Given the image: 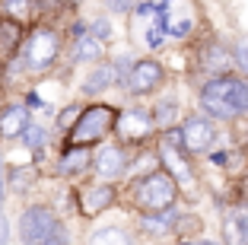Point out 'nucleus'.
Segmentation results:
<instances>
[{
	"label": "nucleus",
	"mask_w": 248,
	"mask_h": 245,
	"mask_svg": "<svg viewBox=\"0 0 248 245\" xmlns=\"http://www.w3.org/2000/svg\"><path fill=\"white\" fill-rule=\"evenodd\" d=\"M201 108L219 121H235L248 115V83L239 77H213L201 89Z\"/></svg>",
	"instance_id": "1"
},
{
	"label": "nucleus",
	"mask_w": 248,
	"mask_h": 245,
	"mask_svg": "<svg viewBox=\"0 0 248 245\" xmlns=\"http://www.w3.org/2000/svg\"><path fill=\"white\" fill-rule=\"evenodd\" d=\"M22 245H67V229L61 226L58 213L45 204H32L19 216Z\"/></svg>",
	"instance_id": "2"
},
{
	"label": "nucleus",
	"mask_w": 248,
	"mask_h": 245,
	"mask_svg": "<svg viewBox=\"0 0 248 245\" xmlns=\"http://www.w3.org/2000/svg\"><path fill=\"white\" fill-rule=\"evenodd\" d=\"M115 128V108L111 105H102V102H95V105H86L80 108V115L77 121L70 124V134H67V147H93Z\"/></svg>",
	"instance_id": "3"
},
{
	"label": "nucleus",
	"mask_w": 248,
	"mask_h": 245,
	"mask_svg": "<svg viewBox=\"0 0 248 245\" xmlns=\"http://www.w3.org/2000/svg\"><path fill=\"white\" fill-rule=\"evenodd\" d=\"M61 54V35L48 26H38L19 45V64L29 73H45Z\"/></svg>",
	"instance_id": "4"
},
{
	"label": "nucleus",
	"mask_w": 248,
	"mask_h": 245,
	"mask_svg": "<svg viewBox=\"0 0 248 245\" xmlns=\"http://www.w3.org/2000/svg\"><path fill=\"white\" fill-rule=\"evenodd\" d=\"M178 201V185L172 181L169 172H150L137 188H134V204L143 213H162L172 210Z\"/></svg>",
	"instance_id": "5"
},
{
	"label": "nucleus",
	"mask_w": 248,
	"mask_h": 245,
	"mask_svg": "<svg viewBox=\"0 0 248 245\" xmlns=\"http://www.w3.org/2000/svg\"><path fill=\"white\" fill-rule=\"evenodd\" d=\"M153 115L146 112V108H124L121 115H115V131L118 137L127 140V144H140V140H146L150 134H153Z\"/></svg>",
	"instance_id": "6"
},
{
	"label": "nucleus",
	"mask_w": 248,
	"mask_h": 245,
	"mask_svg": "<svg viewBox=\"0 0 248 245\" xmlns=\"http://www.w3.org/2000/svg\"><path fill=\"white\" fill-rule=\"evenodd\" d=\"M162 64L153 58H143L131 67V73H124V83H127V93L131 96H150L153 89H159L162 83Z\"/></svg>",
	"instance_id": "7"
},
{
	"label": "nucleus",
	"mask_w": 248,
	"mask_h": 245,
	"mask_svg": "<svg viewBox=\"0 0 248 245\" xmlns=\"http://www.w3.org/2000/svg\"><path fill=\"white\" fill-rule=\"evenodd\" d=\"M178 137H182V150L185 153H207L213 147V140H217V128H213L207 118L191 115L188 121L182 124Z\"/></svg>",
	"instance_id": "8"
},
{
	"label": "nucleus",
	"mask_w": 248,
	"mask_h": 245,
	"mask_svg": "<svg viewBox=\"0 0 248 245\" xmlns=\"http://www.w3.org/2000/svg\"><path fill=\"white\" fill-rule=\"evenodd\" d=\"M93 166H95V172H99V179L115 181V179H121V175L127 172V153H124V147L108 144V147H102V150L95 153Z\"/></svg>",
	"instance_id": "9"
},
{
	"label": "nucleus",
	"mask_w": 248,
	"mask_h": 245,
	"mask_svg": "<svg viewBox=\"0 0 248 245\" xmlns=\"http://www.w3.org/2000/svg\"><path fill=\"white\" fill-rule=\"evenodd\" d=\"M22 38H26L22 22L13 19V16H0V64H10L19 54Z\"/></svg>",
	"instance_id": "10"
},
{
	"label": "nucleus",
	"mask_w": 248,
	"mask_h": 245,
	"mask_svg": "<svg viewBox=\"0 0 248 245\" xmlns=\"http://www.w3.org/2000/svg\"><path fill=\"white\" fill-rule=\"evenodd\" d=\"M115 201H118V191L108 185V181H105V185H93L89 191H83V197H80V213L83 216H99Z\"/></svg>",
	"instance_id": "11"
},
{
	"label": "nucleus",
	"mask_w": 248,
	"mask_h": 245,
	"mask_svg": "<svg viewBox=\"0 0 248 245\" xmlns=\"http://www.w3.org/2000/svg\"><path fill=\"white\" fill-rule=\"evenodd\" d=\"M162 163H166V172L172 175L175 185H185V188H194V172H191L188 159H185V150L182 147H162Z\"/></svg>",
	"instance_id": "12"
},
{
	"label": "nucleus",
	"mask_w": 248,
	"mask_h": 245,
	"mask_svg": "<svg viewBox=\"0 0 248 245\" xmlns=\"http://www.w3.org/2000/svg\"><path fill=\"white\" fill-rule=\"evenodd\" d=\"M29 124H32V115H29L26 105H7L0 112V137L13 140V137H19Z\"/></svg>",
	"instance_id": "13"
},
{
	"label": "nucleus",
	"mask_w": 248,
	"mask_h": 245,
	"mask_svg": "<svg viewBox=\"0 0 248 245\" xmlns=\"http://www.w3.org/2000/svg\"><path fill=\"white\" fill-rule=\"evenodd\" d=\"M89 163H93L89 147H67L64 156H61V163H58V172L67 175V179H73V175H83V172H86Z\"/></svg>",
	"instance_id": "14"
},
{
	"label": "nucleus",
	"mask_w": 248,
	"mask_h": 245,
	"mask_svg": "<svg viewBox=\"0 0 248 245\" xmlns=\"http://www.w3.org/2000/svg\"><path fill=\"white\" fill-rule=\"evenodd\" d=\"M115 83V64H99L93 73L86 77V83H83V93L86 96H99L105 93V89Z\"/></svg>",
	"instance_id": "15"
},
{
	"label": "nucleus",
	"mask_w": 248,
	"mask_h": 245,
	"mask_svg": "<svg viewBox=\"0 0 248 245\" xmlns=\"http://www.w3.org/2000/svg\"><path fill=\"white\" fill-rule=\"evenodd\" d=\"M232 67V54H229L223 45H210L204 48V70L207 73H226Z\"/></svg>",
	"instance_id": "16"
},
{
	"label": "nucleus",
	"mask_w": 248,
	"mask_h": 245,
	"mask_svg": "<svg viewBox=\"0 0 248 245\" xmlns=\"http://www.w3.org/2000/svg\"><path fill=\"white\" fill-rule=\"evenodd\" d=\"M140 226L153 236H166L169 229H175V213L162 210V213H140Z\"/></svg>",
	"instance_id": "17"
},
{
	"label": "nucleus",
	"mask_w": 248,
	"mask_h": 245,
	"mask_svg": "<svg viewBox=\"0 0 248 245\" xmlns=\"http://www.w3.org/2000/svg\"><path fill=\"white\" fill-rule=\"evenodd\" d=\"M102 58V42L95 35H80L77 45H73V61L83 64V61H99Z\"/></svg>",
	"instance_id": "18"
},
{
	"label": "nucleus",
	"mask_w": 248,
	"mask_h": 245,
	"mask_svg": "<svg viewBox=\"0 0 248 245\" xmlns=\"http://www.w3.org/2000/svg\"><path fill=\"white\" fill-rule=\"evenodd\" d=\"M89 245H134V239L121 226H102L89 236Z\"/></svg>",
	"instance_id": "19"
},
{
	"label": "nucleus",
	"mask_w": 248,
	"mask_h": 245,
	"mask_svg": "<svg viewBox=\"0 0 248 245\" xmlns=\"http://www.w3.org/2000/svg\"><path fill=\"white\" fill-rule=\"evenodd\" d=\"M175 118H178V102L175 99H162L153 112V124H159V128H172Z\"/></svg>",
	"instance_id": "20"
},
{
	"label": "nucleus",
	"mask_w": 248,
	"mask_h": 245,
	"mask_svg": "<svg viewBox=\"0 0 248 245\" xmlns=\"http://www.w3.org/2000/svg\"><path fill=\"white\" fill-rule=\"evenodd\" d=\"M19 137H22V144H26V150H35V153H38L45 144H48V131H45L42 124H35V121H32L29 128H26V131L19 134Z\"/></svg>",
	"instance_id": "21"
},
{
	"label": "nucleus",
	"mask_w": 248,
	"mask_h": 245,
	"mask_svg": "<svg viewBox=\"0 0 248 245\" xmlns=\"http://www.w3.org/2000/svg\"><path fill=\"white\" fill-rule=\"evenodd\" d=\"M42 0H3V10H7V16H13V19H26V16H32V10L38 7Z\"/></svg>",
	"instance_id": "22"
},
{
	"label": "nucleus",
	"mask_w": 248,
	"mask_h": 245,
	"mask_svg": "<svg viewBox=\"0 0 248 245\" xmlns=\"http://www.w3.org/2000/svg\"><path fill=\"white\" fill-rule=\"evenodd\" d=\"M223 236H226V242H229V245H248V242H245V232H242V226L235 223V216H232V213L226 216V226H223Z\"/></svg>",
	"instance_id": "23"
},
{
	"label": "nucleus",
	"mask_w": 248,
	"mask_h": 245,
	"mask_svg": "<svg viewBox=\"0 0 248 245\" xmlns=\"http://www.w3.org/2000/svg\"><path fill=\"white\" fill-rule=\"evenodd\" d=\"M10 185H13V191L29 188L32 185V169H13V172H10Z\"/></svg>",
	"instance_id": "24"
},
{
	"label": "nucleus",
	"mask_w": 248,
	"mask_h": 245,
	"mask_svg": "<svg viewBox=\"0 0 248 245\" xmlns=\"http://www.w3.org/2000/svg\"><path fill=\"white\" fill-rule=\"evenodd\" d=\"M77 115H80V105H67L58 115V128H70V124L77 121Z\"/></svg>",
	"instance_id": "25"
},
{
	"label": "nucleus",
	"mask_w": 248,
	"mask_h": 245,
	"mask_svg": "<svg viewBox=\"0 0 248 245\" xmlns=\"http://www.w3.org/2000/svg\"><path fill=\"white\" fill-rule=\"evenodd\" d=\"M232 216H235V223L242 226V232H245V242H248V204H239V207L232 210Z\"/></svg>",
	"instance_id": "26"
},
{
	"label": "nucleus",
	"mask_w": 248,
	"mask_h": 245,
	"mask_svg": "<svg viewBox=\"0 0 248 245\" xmlns=\"http://www.w3.org/2000/svg\"><path fill=\"white\" fill-rule=\"evenodd\" d=\"M191 29H194V22H191V19H178L175 26H169V35H175V38H182V35H188Z\"/></svg>",
	"instance_id": "27"
},
{
	"label": "nucleus",
	"mask_w": 248,
	"mask_h": 245,
	"mask_svg": "<svg viewBox=\"0 0 248 245\" xmlns=\"http://www.w3.org/2000/svg\"><path fill=\"white\" fill-rule=\"evenodd\" d=\"M105 7L111 13H127V10H134V0H105Z\"/></svg>",
	"instance_id": "28"
},
{
	"label": "nucleus",
	"mask_w": 248,
	"mask_h": 245,
	"mask_svg": "<svg viewBox=\"0 0 248 245\" xmlns=\"http://www.w3.org/2000/svg\"><path fill=\"white\" fill-rule=\"evenodd\" d=\"M89 35H95L99 42H102V38L108 35V22H105V19H95V22H93V32H89Z\"/></svg>",
	"instance_id": "29"
},
{
	"label": "nucleus",
	"mask_w": 248,
	"mask_h": 245,
	"mask_svg": "<svg viewBox=\"0 0 248 245\" xmlns=\"http://www.w3.org/2000/svg\"><path fill=\"white\" fill-rule=\"evenodd\" d=\"M235 61L248 70V42H239V48H235Z\"/></svg>",
	"instance_id": "30"
},
{
	"label": "nucleus",
	"mask_w": 248,
	"mask_h": 245,
	"mask_svg": "<svg viewBox=\"0 0 248 245\" xmlns=\"http://www.w3.org/2000/svg\"><path fill=\"white\" fill-rule=\"evenodd\" d=\"M7 242H10V223L3 216V210H0V245H7Z\"/></svg>",
	"instance_id": "31"
},
{
	"label": "nucleus",
	"mask_w": 248,
	"mask_h": 245,
	"mask_svg": "<svg viewBox=\"0 0 248 245\" xmlns=\"http://www.w3.org/2000/svg\"><path fill=\"white\" fill-rule=\"evenodd\" d=\"M162 38H166V32H159V29H150L146 42H150V48H159V45H162Z\"/></svg>",
	"instance_id": "32"
},
{
	"label": "nucleus",
	"mask_w": 248,
	"mask_h": 245,
	"mask_svg": "<svg viewBox=\"0 0 248 245\" xmlns=\"http://www.w3.org/2000/svg\"><path fill=\"white\" fill-rule=\"evenodd\" d=\"M42 105H45V102L38 99V93H29V96H26V108H42Z\"/></svg>",
	"instance_id": "33"
},
{
	"label": "nucleus",
	"mask_w": 248,
	"mask_h": 245,
	"mask_svg": "<svg viewBox=\"0 0 248 245\" xmlns=\"http://www.w3.org/2000/svg\"><path fill=\"white\" fill-rule=\"evenodd\" d=\"M210 159H213V163H217V166H223V163H226V153H213Z\"/></svg>",
	"instance_id": "34"
},
{
	"label": "nucleus",
	"mask_w": 248,
	"mask_h": 245,
	"mask_svg": "<svg viewBox=\"0 0 248 245\" xmlns=\"http://www.w3.org/2000/svg\"><path fill=\"white\" fill-rule=\"evenodd\" d=\"M0 204H3V181H0Z\"/></svg>",
	"instance_id": "35"
},
{
	"label": "nucleus",
	"mask_w": 248,
	"mask_h": 245,
	"mask_svg": "<svg viewBox=\"0 0 248 245\" xmlns=\"http://www.w3.org/2000/svg\"><path fill=\"white\" fill-rule=\"evenodd\" d=\"M0 181H3V159H0Z\"/></svg>",
	"instance_id": "36"
},
{
	"label": "nucleus",
	"mask_w": 248,
	"mask_h": 245,
	"mask_svg": "<svg viewBox=\"0 0 248 245\" xmlns=\"http://www.w3.org/2000/svg\"><path fill=\"white\" fill-rule=\"evenodd\" d=\"M185 245H191V242H185Z\"/></svg>",
	"instance_id": "37"
}]
</instances>
